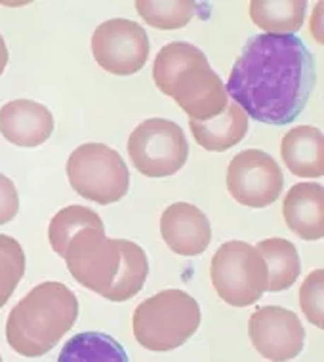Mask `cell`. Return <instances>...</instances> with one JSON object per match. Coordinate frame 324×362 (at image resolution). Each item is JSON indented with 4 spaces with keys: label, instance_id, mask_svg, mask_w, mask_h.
Instances as JSON below:
<instances>
[{
    "label": "cell",
    "instance_id": "cell-21",
    "mask_svg": "<svg viewBox=\"0 0 324 362\" xmlns=\"http://www.w3.org/2000/svg\"><path fill=\"white\" fill-rule=\"evenodd\" d=\"M103 219L88 206H67L52 218L50 227H48V240H50L52 250L57 256H62L67 250L71 238L84 227H101Z\"/></svg>",
    "mask_w": 324,
    "mask_h": 362
},
{
    "label": "cell",
    "instance_id": "cell-24",
    "mask_svg": "<svg viewBox=\"0 0 324 362\" xmlns=\"http://www.w3.org/2000/svg\"><path fill=\"white\" fill-rule=\"evenodd\" d=\"M19 212V194L13 181L0 174V225L10 223Z\"/></svg>",
    "mask_w": 324,
    "mask_h": 362
},
{
    "label": "cell",
    "instance_id": "cell-5",
    "mask_svg": "<svg viewBox=\"0 0 324 362\" xmlns=\"http://www.w3.org/2000/svg\"><path fill=\"white\" fill-rule=\"evenodd\" d=\"M200 326V307L193 296L170 288L144 300L134 311L132 328L137 344L166 353L189 341Z\"/></svg>",
    "mask_w": 324,
    "mask_h": 362
},
{
    "label": "cell",
    "instance_id": "cell-8",
    "mask_svg": "<svg viewBox=\"0 0 324 362\" xmlns=\"http://www.w3.org/2000/svg\"><path fill=\"white\" fill-rule=\"evenodd\" d=\"M128 155L139 174L168 177L185 166L189 144L181 126L174 120L147 119L130 134Z\"/></svg>",
    "mask_w": 324,
    "mask_h": 362
},
{
    "label": "cell",
    "instance_id": "cell-7",
    "mask_svg": "<svg viewBox=\"0 0 324 362\" xmlns=\"http://www.w3.org/2000/svg\"><path fill=\"white\" fill-rule=\"evenodd\" d=\"M67 177L79 197L101 206L119 202L130 187V172L119 151L105 144H84L67 160Z\"/></svg>",
    "mask_w": 324,
    "mask_h": 362
},
{
    "label": "cell",
    "instance_id": "cell-12",
    "mask_svg": "<svg viewBox=\"0 0 324 362\" xmlns=\"http://www.w3.org/2000/svg\"><path fill=\"white\" fill-rule=\"evenodd\" d=\"M161 235L178 256H199L212 243V227L206 214L189 202L170 204L161 218Z\"/></svg>",
    "mask_w": 324,
    "mask_h": 362
},
{
    "label": "cell",
    "instance_id": "cell-22",
    "mask_svg": "<svg viewBox=\"0 0 324 362\" xmlns=\"http://www.w3.org/2000/svg\"><path fill=\"white\" fill-rule=\"evenodd\" d=\"M25 275V252L16 238L0 235V309Z\"/></svg>",
    "mask_w": 324,
    "mask_h": 362
},
{
    "label": "cell",
    "instance_id": "cell-16",
    "mask_svg": "<svg viewBox=\"0 0 324 362\" xmlns=\"http://www.w3.org/2000/svg\"><path fill=\"white\" fill-rule=\"evenodd\" d=\"M189 128L193 132L195 141L204 151L224 153L235 147L248 134V117L235 101L221 115L208 120H189Z\"/></svg>",
    "mask_w": 324,
    "mask_h": 362
},
{
    "label": "cell",
    "instance_id": "cell-25",
    "mask_svg": "<svg viewBox=\"0 0 324 362\" xmlns=\"http://www.w3.org/2000/svg\"><path fill=\"white\" fill-rule=\"evenodd\" d=\"M6 65H8V46L6 42H4V38L0 37V76H2L4 69H6Z\"/></svg>",
    "mask_w": 324,
    "mask_h": 362
},
{
    "label": "cell",
    "instance_id": "cell-10",
    "mask_svg": "<svg viewBox=\"0 0 324 362\" xmlns=\"http://www.w3.org/2000/svg\"><path fill=\"white\" fill-rule=\"evenodd\" d=\"M282 187L284 175L281 166L265 151L246 149L229 163L227 189L243 206H271L281 197Z\"/></svg>",
    "mask_w": 324,
    "mask_h": 362
},
{
    "label": "cell",
    "instance_id": "cell-18",
    "mask_svg": "<svg viewBox=\"0 0 324 362\" xmlns=\"http://www.w3.org/2000/svg\"><path fill=\"white\" fill-rule=\"evenodd\" d=\"M269 271L267 292H284L301 273L298 250L287 238H267L256 246Z\"/></svg>",
    "mask_w": 324,
    "mask_h": 362
},
{
    "label": "cell",
    "instance_id": "cell-23",
    "mask_svg": "<svg viewBox=\"0 0 324 362\" xmlns=\"http://www.w3.org/2000/svg\"><path fill=\"white\" fill-rule=\"evenodd\" d=\"M324 271L323 269H315L313 273L306 276V281L299 288V305L301 311L306 313V319L311 325L318 326L320 330L324 328V311H323V300H324Z\"/></svg>",
    "mask_w": 324,
    "mask_h": 362
},
{
    "label": "cell",
    "instance_id": "cell-11",
    "mask_svg": "<svg viewBox=\"0 0 324 362\" xmlns=\"http://www.w3.org/2000/svg\"><path fill=\"white\" fill-rule=\"evenodd\" d=\"M248 336L258 353L269 361H292L306 345V328L298 315L279 305L258 307L250 315Z\"/></svg>",
    "mask_w": 324,
    "mask_h": 362
},
{
    "label": "cell",
    "instance_id": "cell-4",
    "mask_svg": "<svg viewBox=\"0 0 324 362\" xmlns=\"http://www.w3.org/2000/svg\"><path fill=\"white\" fill-rule=\"evenodd\" d=\"M79 319V300L62 282L38 284L13 307L6 320V341L23 356H42L56 347Z\"/></svg>",
    "mask_w": 324,
    "mask_h": 362
},
{
    "label": "cell",
    "instance_id": "cell-14",
    "mask_svg": "<svg viewBox=\"0 0 324 362\" xmlns=\"http://www.w3.org/2000/svg\"><path fill=\"white\" fill-rule=\"evenodd\" d=\"M284 221L299 238L324 237V189L320 183H296L282 204Z\"/></svg>",
    "mask_w": 324,
    "mask_h": 362
},
{
    "label": "cell",
    "instance_id": "cell-20",
    "mask_svg": "<svg viewBox=\"0 0 324 362\" xmlns=\"http://www.w3.org/2000/svg\"><path fill=\"white\" fill-rule=\"evenodd\" d=\"M137 13L161 31H175L185 27L197 13V2L193 0H137Z\"/></svg>",
    "mask_w": 324,
    "mask_h": 362
},
{
    "label": "cell",
    "instance_id": "cell-19",
    "mask_svg": "<svg viewBox=\"0 0 324 362\" xmlns=\"http://www.w3.org/2000/svg\"><path fill=\"white\" fill-rule=\"evenodd\" d=\"M59 362H90V361H115L126 362L125 347L107 334L100 332H82L79 336L71 337L63 345L62 353L57 356Z\"/></svg>",
    "mask_w": 324,
    "mask_h": 362
},
{
    "label": "cell",
    "instance_id": "cell-13",
    "mask_svg": "<svg viewBox=\"0 0 324 362\" xmlns=\"http://www.w3.org/2000/svg\"><path fill=\"white\" fill-rule=\"evenodd\" d=\"M54 117L33 100H13L0 109V134L18 147H38L50 139Z\"/></svg>",
    "mask_w": 324,
    "mask_h": 362
},
{
    "label": "cell",
    "instance_id": "cell-2",
    "mask_svg": "<svg viewBox=\"0 0 324 362\" xmlns=\"http://www.w3.org/2000/svg\"><path fill=\"white\" fill-rule=\"evenodd\" d=\"M63 259L79 284L112 303L137 296L149 275L144 248L126 238H109L105 225L81 229L71 238Z\"/></svg>",
    "mask_w": 324,
    "mask_h": 362
},
{
    "label": "cell",
    "instance_id": "cell-1",
    "mask_svg": "<svg viewBox=\"0 0 324 362\" xmlns=\"http://www.w3.org/2000/svg\"><path fill=\"white\" fill-rule=\"evenodd\" d=\"M315 84V57L306 42L263 33L246 40L225 90L252 120L287 126L306 111Z\"/></svg>",
    "mask_w": 324,
    "mask_h": 362
},
{
    "label": "cell",
    "instance_id": "cell-9",
    "mask_svg": "<svg viewBox=\"0 0 324 362\" xmlns=\"http://www.w3.org/2000/svg\"><path fill=\"white\" fill-rule=\"evenodd\" d=\"M149 37L132 19H107L92 35V56L109 75L130 76L149 59Z\"/></svg>",
    "mask_w": 324,
    "mask_h": 362
},
{
    "label": "cell",
    "instance_id": "cell-17",
    "mask_svg": "<svg viewBox=\"0 0 324 362\" xmlns=\"http://www.w3.org/2000/svg\"><path fill=\"white\" fill-rule=\"evenodd\" d=\"M306 0H252L250 18L267 35H294L306 21Z\"/></svg>",
    "mask_w": 324,
    "mask_h": 362
},
{
    "label": "cell",
    "instance_id": "cell-6",
    "mask_svg": "<svg viewBox=\"0 0 324 362\" xmlns=\"http://www.w3.org/2000/svg\"><path fill=\"white\" fill-rule=\"evenodd\" d=\"M210 279L216 292L231 307H248L267 292L269 271L265 259L243 240L224 243L210 263Z\"/></svg>",
    "mask_w": 324,
    "mask_h": 362
},
{
    "label": "cell",
    "instance_id": "cell-26",
    "mask_svg": "<svg viewBox=\"0 0 324 362\" xmlns=\"http://www.w3.org/2000/svg\"><path fill=\"white\" fill-rule=\"evenodd\" d=\"M0 361H2V356H0Z\"/></svg>",
    "mask_w": 324,
    "mask_h": 362
},
{
    "label": "cell",
    "instance_id": "cell-3",
    "mask_svg": "<svg viewBox=\"0 0 324 362\" xmlns=\"http://www.w3.org/2000/svg\"><path fill=\"white\" fill-rule=\"evenodd\" d=\"M153 81L191 120L214 119L229 105L224 81L195 44L175 40L161 48L153 65Z\"/></svg>",
    "mask_w": 324,
    "mask_h": 362
},
{
    "label": "cell",
    "instance_id": "cell-15",
    "mask_svg": "<svg viewBox=\"0 0 324 362\" xmlns=\"http://www.w3.org/2000/svg\"><path fill=\"white\" fill-rule=\"evenodd\" d=\"M281 156L287 168L298 177L324 175V136L315 126H296L284 134Z\"/></svg>",
    "mask_w": 324,
    "mask_h": 362
}]
</instances>
